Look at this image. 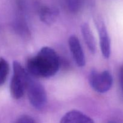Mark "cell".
<instances>
[{"instance_id":"cell-5","label":"cell","mask_w":123,"mask_h":123,"mask_svg":"<svg viewBox=\"0 0 123 123\" xmlns=\"http://www.w3.org/2000/svg\"><path fill=\"white\" fill-rule=\"evenodd\" d=\"M96 25L100 38V43L102 55L105 58H109L111 55V40L105 24L102 20H96Z\"/></svg>"},{"instance_id":"cell-2","label":"cell","mask_w":123,"mask_h":123,"mask_svg":"<svg viewBox=\"0 0 123 123\" xmlns=\"http://www.w3.org/2000/svg\"><path fill=\"white\" fill-rule=\"evenodd\" d=\"M13 74L10 82V92L15 99H19L26 91L30 74L19 62L14 61L13 64Z\"/></svg>"},{"instance_id":"cell-7","label":"cell","mask_w":123,"mask_h":123,"mask_svg":"<svg viewBox=\"0 0 123 123\" xmlns=\"http://www.w3.org/2000/svg\"><path fill=\"white\" fill-rule=\"evenodd\" d=\"M60 123H94L93 120L84 113L73 110L66 113Z\"/></svg>"},{"instance_id":"cell-13","label":"cell","mask_w":123,"mask_h":123,"mask_svg":"<svg viewBox=\"0 0 123 123\" xmlns=\"http://www.w3.org/2000/svg\"><path fill=\"white\" fill-rule=\"evenodd\" d=\"M119 82H120V90L123 98V65L121 66L119 71Z\"/></svg>"},{"instance_id":"cell-8","label":"cell","mask_w":123,"mask_h":123,"mask_svg":"<svg viewBox=\"0 0 123 123\" xmlns=\"http://www.w3.org/2000/svg\"><path fill=\"white\" fill-rule=\"evenodd\" d=\"M58 15V11L53 7H43L40 11L41 20L46 24H52L55 22Z\"/></svg>"},{"instance_id":"cell-11","label":"cell","mask_w":123,"mask_h":123,"mask_svg":"<svg viewBox=\"0 0 123 123\" xmlns=\"http://www.w3.org/2000/svg\"><path fill=\"white\" fill-rule=\"evenodd\" d=\"M67 9L71 13H76L80 11L82 6V0H64Z\"/></svg>"},{"instance_id":"cell-3","label":"cell","mask_w":123,"mask_h":123,"mask_svg":"<svg viewBox=\"0 0 123 123\" xmlns=\"http://www.w3.org/2000/svg\"><path fill=\"white\" fill-rule=\"evenodd\" d=\"M26 91L30 104L37 109L44 108L47 102V95L43 85L29 76Z\"/></svg>"},{"instance_id":"cell-1","label":"cell","mask_w":123,"mask_h":123,"mask_svg":"<svg viewBox=\"0 0 123 123\" xmlns=\"http://www.w3.org/2000/svg\"><path fill=\"white\" fill-rule=\"evenodd\" d=\"M60 64V58L56 52L49 47H44L37 55L28 60L26 71L30 76L49 78L57 73Z\"/></svg>"},{"instance_id":"cell-14","label":"cell","mask_w":123,"mask_h":123,"mask_svg":"<svg viewBox=\"0 0 123 123\" xmlns=\"http://www.w3.org/2000/svg\"><path fill=\"white\" fill-rule=\"evenodd\" d=\"M107 123H119L117 122V121H108Z\"/></svg>"},{"instance_id":"cell-4","label":"cell","mask_w":123,"mask_h":123,"mask_svg":"<svg viewBox=\"0 0 123 123\" xmlns=\"http://www.w3.org/2000/svg\"><path fill=\"white\" fill-rule=\"evenodd\" d=\"M89 82L94 91L99 93H105L111 88L113 78L110 72L108 70L101 73L93 70L89 76Z\"/></svg>"},{"instance_id":"cell-12","label":"cell","mask_w":123,"mask_h":123,"mask_svg":"<svg viewBox=\"0 0 123 123\" xmlns=\"http://www.w3.org/2000/svg\"><path fill=\"white\" fill-rule=\"evenodd\" d=\"M15 123H37L31 117L28 115H23L17 120Z\"/></svg>"},{"instance_id":"cell-9","label":"cell","mask_w":123,"mask_h":123,"mask_svg":"<svg viewBox=\"0 0 123 123\" xmlns=\"http://www.w3.org/2000/svg\"><path fill=\"white\" fill-rule=\"evenodd\" d=\"M82 33L84 37V40L89 50L92 53H95L96 51V43L94 39L91 28L88 24L85 23L82 26Z\"/></svg>"},{"instance_id":"cell-10","label":"cell","mask_w":123,"mask_h":123,"mask_svg":"<svg viewBox=\"0 0 123 123\" xmlns=\"http://www.w3.org/2000/svg\"><path fill=\"white\" fill-rule=\"evenodd\" d=\"M9 72V65L3 58H0V86L3 85Z\"/></svg>"},{"instance_id":"cell-6","label":"cell","mask_w":123,"mask_h":123,"mask_svg":"<svg viewBox=\"0 0 123 123\" xmlns=\"http://www.w3.org/2000/svg\"><path fill=\"white\" fill-rule=\"evenodd\" d=\"M68 45L76 63L79 67H83L85 64V55L79 39L76 36H72L68 39Z\"/></svg>"}]
</instances>
